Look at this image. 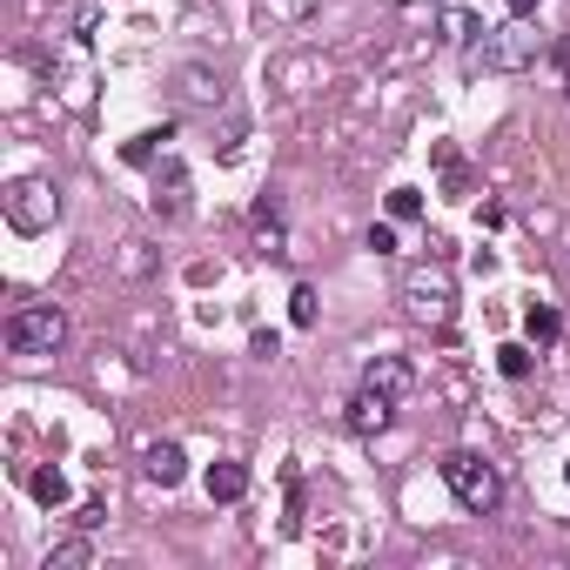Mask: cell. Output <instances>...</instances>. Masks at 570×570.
I'll list each match as a JSON object with an SVG mask.
<instances>
[{"label":"cell","instance_id":"cell-1","mask_svg":"<svg viewBox=\"0 0 570 570\" xmlns=\"http://www.w3.org/2000/svg\"><path fill=\"white\" fill-rule=\"evenodd\" d=\"M437 470H443V491H450L470 517H497V504H504V476H497V463H491V456H476V450H450Z\"/></svg>","mask_w":570,"mask_h":570},{"label":"cell","instance_id":"cell-2","mask_svg":"<svg viewBox=\"0 0 570 570\" xmlns=\"http://www.w3.org/2000/svg\"><path fill=\"white\" fill-rule=\"evenodd\" d=\"M537 54H544V41H537L530 14H510L504 28H483V41H476V61L491 74H524V67H537Z\"/></svg>","mask_w":570,"mask_h":570},{"label":"cell","instance_id":"cell-3","mask_svg":"<svg viewBox=\"0 0 570 570\" xmlns=\"http://www.w3.org/2000/svg\"><path fill=\"white\" fill-rule=\"evenodd\" d=\"M0 336H8L14 356H54L67 343V315H61V302H21Z\"/></svg>","mask_w":570,"mask_h":570},{"label":"cell","instance_id":"cell-4","mask_svg":"<svg viewBox=\"0 0 570 570\" xmlns=\"http://www.w3.org/2000/svg\"><path fill=\"white\" fill-rule=\"evenodd\" d=\"M402 309H410L417 322H443L456 315V282H450V269L443 262H423V269H410L402 276Z\"/></svg>","mask_w":570,"mask_h":570},{"label":"cell","instance_id":"cell-5","mask_svg":"<svg viewBox=\"0 0 570 570\" xmlns=\"http://www.w3.org/2000/svg\"><path fill=\"white\" fill-rule=\"evenodd\" d=\"M0 208H8V228H14V235H41V228H54V208H61V202H54L47 182L28 175V182H14L8 195H0Z\"/></svg>","mask_w":570,"mask_h":570},{"label":"cell","instance_id":"cell-6","mask_svg":"<svg viewBox=\"0 0 570 570\" xmlns=\"http://www.w3.org/2000/svg\"><path fill=\"white\" fill-rule=\"evenodd\" d=\"M343 423H349L356 437H383V430L396 423V396H383V389H369V383H363V389L343 402Z\"/></svg>","mask_w":570,"mask_h":570},{"label":"cell","instance_id":"cell-7","mask_svg":"<svg viewBox=\"0 0 570 570\" xmlns=\"http://www.w3.org/2000/svg\"><path fill=\"white\" fill-rule=\"evenodd\" d=\"M154 215H161V222H182V215H189V169H182L175 154L154 169Z\"/></svg>","mask_w":570,"mask_h":570},{"label":"cell","instance_id":"cell-8","mask_svg":"<svg viewBox=\"0 0 570 570\" xmlns=\"http://www.w3.org/2000/svg\"><path fill=\"white\" fill-rule=\"evenodd\" d=\"M141 476H148V483H161V491H175V483L189 476V456H182V443H148V456H141Z\"/></svg>","mask_w":570,"mask_h":570},{"label":"cell","instance_id":"cell-9","mask_svg":"<svg viewBox=\"0 0 570 570\" xmlns=\"http://www.w3.org/2000/svg\"><path fill=\"white\" fill-rule=\"evenodd\" d=\"M363 383H369V389H383V396H396V402H402V396H410V389H417V369H410V363H402V356H376V363H369V369H363Z\"/></svg>","mask_w":570,"mask_h":570},{"label":"cell","instance_id":"cell-10","mask_svg":"<svg viewBox=\"0 0 570 570\" xmlns=\"http://www.w3.org/2000/svg\"><path fill=\"white\" fill-rule=\"evenodd\" d=\"M249 497V463H215L208 470V504H241Z\"/></svg>","mask_w":570,"mask_h":570},{"label":"cell","instance_id":"cell-11","mask_svg":"<svg viewBox=\"0 0 570 570\" xmlns=\"http://www.w3.org/2000/svg\"><path fill=\"white\" fill-rule=\"evenodd\" d=\"M88 563H95V544H88V530L47 550V570H88Z\"/></svg>","mask_w":570,"mask_h":570},{"label":"cell","instance_id":"cell-12","mask_svg":"<svg viewBox=\"0 0 570 570\" xmlns=\"http://www.w3.org/2000/svg\"><path fill=\"white\" fill-rule=\"evenodd\" d=\"M161 141H169V128H148V135L121 141V161H128V169H154V154H161Z\"/></svg>","mask_w":570,"mask_h":570},{"label":"cell","instance_id":"cell-13","mask_svg":"<svg viewBox=\"0 0 570 570\" xmlns=\"http://www.w3.org/2000/svg\"><path fill=\"white\" fill-rule=\"evenodd\" d=\"M524 330H530V343H557V336H563V315H557L550 302H530V315H524Z\"/></svg>","mask_w":570,"mask_h":570},{"label":"cell","instance_id":"cell-14","mask_svg":"<svg viewBox=\"0 0 570 570\" xmlns=\"http://www.w3.org/2000/svg\"><path fill=\"white\" fill-rule=\"evenodd\" d=\"M28 491H34V504L61 510V504H67V476H61V470H34V476H28Z\"/></svg>","mask_w":570,"mask_h":570},{"label":"cell","instance_id":"cell-15","mask_svg":"<svg viewBox=\"0 0 570 570\" xmlns=\"http://www.w3.org/2000/svg\"><path fill=\"white\" fill-rule=\"evenodd\" d=\"M497 369H504L510 383H524V376H530V349H524V343H504V349H497Z\"/></svg>","mask_w":570,"mask_h":570},{"label":"cell","instance_id":"cell-16","mask_svg":"<svg viewBox=\"0 0 570 570\" xmlns=\"http://www.w3.org/2000/svg\"><path fill=\"white\" fill-rule=\"evenodd\" d=\"M417 215H423V195L417 189H396L389 195V222H417Z\"/></svg>","mask_w":570,"mask_h":570},{"label":"cell","instance_id":"cell-17","mask_svg":"<svg viewBox=\"0 0 570 570\" xmlns=\"http://www.w3.org/2000/svg\"><path fill=\"white\" fill-rule=\"evenodd\" d=\"M289 322H295V330H309V322H315V289H309V282L289 295Z\"/></svg>","mask_w":570,"mask_h":570},{"label":"cell","instance_id":"cell-18","mask_svg":"<svg viewBox=\"0 0 570 570\" xmlns=\"http://www.w3.org/2000/svg\"><path fill=\"white\" fill-rule=\"evenodd\" d=\"M443 28H450V41H456V47H463V41H476V21H470L463 8H450V14H443Z\"/></svg>","mask_w":570,"mask_h":570},{"label":"cell","instance_id":"cell-19","mask_svg":"<svg viewBox=\"0 0 570 570\" xmlns=\"http://www.w3.org/2000/svg\"><path fill=\"white\" fill-rule=\"evenodd\" d=\"M369 249H376V256H396V222H376V228H369Z\"/></svg>","mask_w":570,"mask_h":570},{"label":"cell","instance_id":"cell-20","mask_svg":"<svg viewBox=\"0 0 570 570\" xmlns=\"http://www.w3.org/2000/svg\"><path fill=\"white\" fill-rule=\"evenodd\" d=\"M182 80H189V101H215V95H222V88H208V74H202V67H189Z\"/></svg>","mask_w":570,"mask_h":570},{"label":"cell","instance_id":"cell-21","mask_svg":"<svg viewBox=\"0 0 570 570\" xmlns=\"http://www.w3.org/2000/svg\"><path fill=\"white\" fill-rule=\"evenodd\" d=\"M276 349H282V336H276V330H256V343H249V356H262V363H269Z\"/></svg>","mask_w":570,"mask_h":570},{"label":"cell","instance_id":"cell-22","mask_svg":"<svg viewBox=\"0 0 570 570\" xmlns=\"http://www.w3.org/2000/svg\"><path fill=\"white\" fill-rule=\"evenodd\" d=\"M101 517H108V504H80V517H74V524H80V530H101Z\"/></svg>","mask_w":570,"mask_h":570},{"label":"cell","instance_id":"cell-23","mask_svg":"<svg viewBox=\"0 0 570 570\" xmlns=\"http://www.w3.org/2000/svg\"><path fill=\"white\" fill-rule=\"evenodd\" d=\"M550 61H557V74H563V80H570V34H563V41H557V47H550Z\"/></svg>","mask_w":570,"mask_h":570},{"label":"cell","instance_id":"cell-24","mask_svg":"<svg viewBox=\"0 0 570 570\" xmlns=\"http://www.w3.org/2000/svg\"><path fill=\"white\" fill-rule=\"evenodd\" d=\"M504 8H510V14H537V8H544V0H504Z\"/></svg>","mask_w":570,"mask_h":570},{"label":"cell","instance_id":"cell-25","mask_svg":"<svg viewBox=\"0 0 570 570\" xmlns=\"http://www.w3.org/2000/svg\"><path fill=\"white\" fill-rule=\"evenodd\" d=\"M563 483H570V463H563Z\"/></svg>","mask_w":570,"mask_h":570},{"label":"cell","instance_id":"cell-26","mask_svg":"<svg viewBox=\"0 0 570 570\" xmlns=\"http://www.w3.org/2000/svg\"><path fill=\"white\" fill-rule=\"evenodd\" d=\"M563 95H570V80H563Z\"/></svg>","mask_w":570,"mask_h":570}]
</instances>
